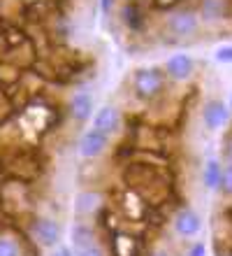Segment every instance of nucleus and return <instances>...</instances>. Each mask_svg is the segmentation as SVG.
Instances as JSON below:
<instances>
[{"instance_id": "21", "label": "nucleus", "mask_w": 232, "mask_h": 256, "mask_svg": "<svg viewBox=\"0 0 232 256\" xmlns=\"http://www.w3.org/2000/svg\"><path fill=\"white\" fill-rule=\"evenodd\" d=\"M214 58L223 66H232V44H221L216 52H214Z\"/></svg>"}, {"instance_id": "29", "label": "nucleus", "mask_w": 232, "mask_h": 256, "mask_svg": "<svg viewBox=\"0 0 232 256\" xmlns=\"http://www.w3.org/2000/svg\"><path fill=\"white\" fill-rule=\"evenodd\" d=\"M228 108H230V112H232V96H230V105H228Z\"/></svg>"}, {"instance_id": "6", "label": "nucleus", "mask_w": 232, "mask_h": 256, "mask_svg": "<svg viewBox=\"0 0 232 256\" xmlns=\"http://www.w3.org/2000/svg\"><path fill=\"white\" fill-rule=\"evenodd\" d=\"M198 16L205 26H221L232 19V0H200Z\"/></svg>"}, {"instance_id": "14", "label": "nucleus", "mask_w": 232, "mask_h": 256, "mask_svg": "<svg viewBox=\"0 0 232 256\" xmlns=\"http://www.w3.org/2000/svg\"><path fill=\"white\" fill-rule=\"evenodd\" d=\"M67 112L77 124H86L93 116V98L88 94H74L70 105H67Z\"/></svg>"}, {"instance_id": "17", "label": "nucleus", "mask_w": 232, "mask_h": 256, "mask_svg": "<svg viewBox=\"0 0 232 256\" xmlns=\"http://www.w3.org/2000/svg\"><path fill=\"white\" fill-rule=\"evenodd\" d=\"M98 240V236H95V230L91 228V226H86V224H77L72 228V247L74 252H81L86 250V247H93V244Z\"/></svg>"}, {"instance_id": "19", "label": "nucleus", "mask_w": 232, "mask_h": 256, "mask_svg": "<svg viewBox=\"0 0 232 256\" xmlns=\"http://www.w3.org/2000/svg\"><path fill=\"white\" fill-rule=\"evenodd\" d=\"M216 191H221L226 198H232V163L223 166V170H221V182H219V189Z\"/></svg>"}, {"instance_id": "16", "label": "nucleus", "mask_w": 232, "mask_h": 256, "mask_svg": "<svg viewBox=\"0 0 232 256\" xmlns=\"http://www.w3.org/2000/svg\"><path fill=\"white\" fill-rule=\"evenodd\" d=\"M0 42L5 44V49H16L28 42L26 28L23 26H0Z\"/></svg>"}, {"instance_id": "10", "label": "nucleus", "mask_w": 232, "mask_h": 256, "mask_svg": "<svg viewBox=\"0 0 232 256\" xmlns=\"http://www.w3.org/2000/svg\"><path fill=\"white\" fill-rule=\"evenodd\" d=\"M172 224H174V233L179 238H195L202 230V216L191 208H179Z\"/></svg>"}, {"instance_id": "4", "label": "nucleus", "mask_w": 232, "mask_h": 256, "mask_svg": "<svg viewBox=\"0 0 232 256\" xmlns=\"http://www.w3.org/2000/svg\"><path fill=\"white\" fill-rule=\"evenodd\" d=\"M5 172L9 177H14V180H21V182L30 184L33 180L40 177L42 166H40V161H37L35 152H30V149H21V152L12 154L9 161H5Z\"/></svg>"}, {"instance_id": "3", "label": "nucleus", "mask_w": 232, "mask_h": 256, "mask_svg": "<svg viewBox=\"0 0 232 256\" xmlns=\"http://www.w3.org/2000/svg\"><path fill=\"white\" fill-rule=\"evenodd\" d=\"M0 208H2V212L12 216L23 214L30 208V186H28V182L7 177L5 182L0 184Z\"/></svg>"}, {"instance_id": "22", "label": "nucleus", "mask_w": 232, "mask_h": 256, "mask_svg": "<svg viewBox=\"0 0 232 256\" xmlns=\"http://www.w3.org/2000/svg\"><path fill=\"white\" fill-rule=\"evenodd\" d=\"M77 256H105V252L100 250L98 244H93V247H86V250L77 252Z\"/></svg>"}, {"instance_id": "9", "label": "nucleus", "mask_w": 232, "mask_h": 256, "mask_svg": "<svg viewBox=\"0 0 232 256\" xmlns=\"http://www.w3.org/2000/svg\"><path fill=\"white\" fill-rule=\"evenodd\" d=\"M109 140H112L109 135L91 128V130H86V133L79 138V154L84 156V158H88V161H93V158H98V156H102L107 152Z\"/></svg>"}, {"instance_id": "25", "label": "nucleus", "mask_w": 232, "mask_h": 256, "mask_svg": "<svg viewBox=\"0 0 232 256\" xmlns=\"http://www.w3.org/2000/svg\"><path fill=\"white\" fill-rule=\"evenodd\" d=\"M226 154H228V158H230V163H232V135L228 138V142H226Z\"/></svg>"}, {"instance_id": "12", "label": "nucleus", "mask_w": 232, "mask_h": 256, "mask_svg": "<svg viewBox=\"0 0 232 256\" xmlns=\"http://www.w3.org/2000/svg\"><path fill=\"white\" fill-rule=\"evenodd\" d=\"M195 72V61L191 54H174L165 63V74L172 82H188Z\"/></svg>"}, {"instance_id": "5", "label": "nucleus", "mask_w": 232, "mask_h": 256, "mask_svg": "<svg viewBox=\"0 0 232 256\" xmlns=\"http://www.w3.org/2000/svg\"><path fill=\"white\" fill-rule=\"evenodd\" d=\"M28 238L37 247H56L60 242V226L49 216H33L28 222Z\"/></svg>"}, {"instance_id": "18", "label": "nucleus", "mask_w": 232, "mask_h": 256, "mask_svg": "<svg viewBox=\"0 0 232 256\" xmlns=\"http://www.w3.org/2000/svg\"><path fill=\"white\" fill-rule=\"evenodd\" d=\"M221 170H223V166H221L216 158H209V161L205 163V168H202V184H205L209 191H216V189H219Z\"/></svg>"}, {"instance_id": "27", "label": "nucleus", "mask_w": 232, "mask_h": 256, "mask_svg": "<svg viewBox=\"0 0 232 256\" xmlns=\"http://www.w3.org/2000/svg\"><path fill=\"white\" fill-rule=\"evenodd\" d=\"M2 172H5V161L0 158V175H2Z\"/></svg>"}, {"instance_id": "30", "label": "nucleus", "mask_w": 232, "mask_h": 256, "mask_svg": "<svg viewBox=\"0 0 232 256\" xmlns=\"http://www.w3.org/2000/svg\"><path fill=\"white\" fill-rule=\"evenodd\" d=\"M230 256H232V254H230Z\"/></svg>"}, {"instance_id": "7", "label": "nucleus", "mask_w": 232, "mask_h": 256, "mask_svg": "<svg viewBox=\"0 0 232 256\" xmlns=\"http://www.w3.org/2000/svg\"><path fill=\"white\" fill-rule=\"evenodd\" d=\"M202 124L207 130H221L223 126H228L230 122V108L219 98H212L202 105Z\"/></svg>"}, {"instance_id": "11", "label": "nucleus", "mask_w": 232, "mask_h": 256, "mask_svg": "<svg viewBox=\"0 0 232 256\" xmlns=\"http://www.w3.org/2000/svg\"><path fill=\"white\" fill-rule=\"evenodd\" d=\"M119 16L130 33H142L146 26V10L139 0H126V2L121 5Z\"/></svg>"}, {"instance_id": "15", "label": "nucleus", "mask_w": 232, "mask_h": 256, "mask_svg": "<svg viewBox=\"0 0 232 256\" xmlns=\"http://www.w3.org/2000/svg\"><path fill=\"white\" fill-rule=\"evenodd\" d=\"M114 256H139V240L126 230H116L112 238Z\"/></svg>"}, {"instance_id": "20", "label": "nucleus", "mask_w": 232, "mask_h": 256, "mask_svg": "<svg viewBox=\"0 0 232 256\" xmlns=\"http://www.w3.org/2000/svg\"><path fill=\"white\" fill-rule=\"evenodd\" d=\"M0 256H21L19 244L9 240V238H2L0 236Z\"/></svg>"}, {"instance_id": "24", "label": "nucleus", "mask_w": 232, "mask_h": 256, "mask_svg": "<svg viewBox=\"0 0 232 256\" xmlns=\"http://www.w3.org/2000/svg\"><path fill=\"white\" fill-rule=\"evenodd\" d=\"M100 10H102V14L105 16H109L114 10V0H100Z\"/></svg>"}, {"instance_id": "26", "label": "nucleus", "mask_w": 232, "mask_h": 256, "mask_svg": "<svg viewBox=\"0 0 232 256\" xmlns=\"http://www.w3.org/2000/svg\"><path fill=\"white\" fill-rule=\"evenodd\" d=\"M51 256H70V252L63 250V252H56V254H51Z\"/></svg>"}, {"instance_id": "13", "label": "nucleus", "mask_w": 232, "mask_h": 256, "mask_svg": "<svg viewBox=\"0 0 232 256\" xmlns=\"http://www.w3.org/2000/svg\"><path fill=\"white\" fill-rule=\"evenodd\" d=\"M102 208H105V194L98 189H84L74 198V212L81 216L98 214Z\"/></svg>"}, {"instance_id": "2", "label": "nucleus", "mask_w": 232, "mask_h": 256, "mask_svg": "<svg viewBox=\"0 0 232 256\" xmlns=\"http://www.w3.org/2000/svg\"><path fill=\"white\" fill-rule=\"evenodd\" d=\"M200 28H202V24H200L198 10H193V7H179V10L167 14L165 19V35H170L177 42L195 38L200 33Z\"/></svg>"}, {"instance_id": "23", "label": "nucleus", "mask_w": 232, "mask_h": 256, "mask_svg": "<svg viewBox=\"0 0 232 256\" xmlns=\"http://www.w3.org/2000/svg\"><path fill=\"white\" fill-rule=\"evenodd\" d=\"M207 254V247H205V242H195L188 250V256H205Z\"/></svg>"}, {"instance_id": "1", "label": "nucleus", "mask_w": 232, "mask_h": 256, "mask_svg": "<svg viewBox=\"0 0 232 256\" xmlns=\"http://www.w3.org/2000/svg\"><path fill=\"white\" fill-rule=\"evenodd\" d=\"M167 91V74L160 68H139L133 74V96L142 102L160 100Z\"/></svg>"}, {"instance_id": "8", "label": "nucleus", "mask_w": 232, "mask_h": 256, "mask_svg": "<svg viewBox=\"0 0 232 256\" xmlns=\"http://www.w3.org/2000/svg\"><path fill=\"white\" fill-rule=\"evenodd\" d=\"M93 128L100 130V133L105 135H116L123 128V114H121L119 108H114V105H105V108H100L93 116Z\"/></svg>"}, {"instance_id": "28", "label": "nucleus", "mask_w": 232, "mask_h": 256, "mask_svg": "<svg viewBox=\"0 0 232 256\" xmlns=\"http://www.w3.org/2000/svg\"><path fill=\"white\" fill-rule=\"evenodd\" d=\"M153 256H170V254H167V252H156Z\"/></svg>"}]
</instances>
